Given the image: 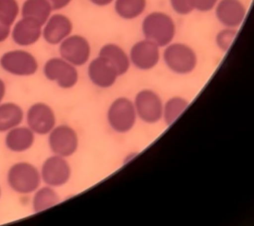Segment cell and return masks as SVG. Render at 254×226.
Instances as JSON below:
<instances>
[{"label":"cell","instance_id":"cell-1","mask_svg":"<svg viewBox=\"0 0 254 226\" xmlns=\"http://www.w3.org/2000/svg\"><path fill=\"white\" fill-rule=\"evenodd\" d=\"M142 28L145 39L160 48L170 44L176 32L174 19L161 11H154L147 15L143 20Z\"/></svg>","mask_w":254,"mask_h":226},{"label":"cell","instance_id":"cell-2","mask_svg":"<svg viewBox=\"0 0 254 226\" xmlns=\"http://www.w3.org/2000/svg\"><path fill=\"white\" fill-rule=\"evenodd\" d=\"M7 179L10 188L20 194L35 192L42 181L41 172L27 162H19L11 166L8 170Z\"/></svg>","mask_w":254,"mask_h":226},{"label":"cell","instance_id":"cell-3","mask_svg":"<svg viewBox=\"0 0 254 226\" xmlns=\"http://www.w3.org/2000/svg\"><path fill=\"white\" fill-rule=\"evenodd\" d=\"M163 57L168 68L179 75L191 73L197 65L196 53L184 43H174L167 45Z\"/></svg>","mask_w":254,"mask_h":226},{"label":"cell","instance_id":"cell-4","mask_svg":"<svg viewBox=\"0 0 254 226\" xmlns=\"http://www.w3.org/2000/svg\"><path fill=\"white\" fill-rule=\"evenodd\" d=\"M0 65L6 72L19 76H31L39 69L35 57L23 50L5 53L0 59Z\"/></svg>","mask_w":254,"mask_h":226},{"label":"cell","instance_id":"cell-5","mask_svg":"<svg viewBox=\"0 0 254 226\" xmlns=\"http://www.w3.org/2000/svg\"><path fill=\"white\" fill-rule=\"evenodd\" d=\"M44 74L48 80L57 82L63 89L73 88L79 79L75 66L63 58H52L44 66Z\"/></svg>","mask_w":254,"mask_h":226},{"label":"cell","instance_id":"cell-6","mask_svg":"<svg viewBox=\"0 0 254 226\" xmlns=\"http://www.w3.org/2000/svg\"><path fill=\"white\" fill-rule=\"evenodd\" d=\"M136 111L128 99H117L109 109L108 122L111 128L119 133L130 131L136 122Z\"/></svg>","mask_w":254,"mask_h":226},{"label":"cell","instance_id":"cell-7","mask_svg":"<svg viewBox=\"0 0 254 226\" xmlns=\"http://www.w3.org/2000/svg\"><path fill=\"white\" fill-rule=\"evenodd\" d=\"M49 144L54 154L69 157L73 155L78 148V136L70 126L61 125L55 126L50 132Z\"/></svg>","mask_w":254,"mask_h":226},{"label":"cell","instance_id":"cell-8","mask_svg":"<svg viewBox=\"0 0 254 226\" xmlns=\"http://www.w3.org/2000/svg\"><path fill=\"white\" fill-rule=\"evenodd\" d=\"M70 165L65 158L56 155L50 156L42 166L41 179L51 187H60L64 185L70 178Z\"/></svg>","mask_w":254,"mask_h":226},{"label":"cell","instance_id":"cell-9","mask_svg":"<svg viewBox=\"0 0 254 226\" xmlns=\"http://www.w3.org/2000/svg\"><path fill=\"white\" fill-rule=\"evenodd\" d=\"M60 54L62 58L73 66H83L90 57V45L85 37L78 35H71L62 41Z\"/></svg>","mask_w":254,"mask_h":226},{"label":"cell","instance_id":"cell-10","mask_svg":"<svg viewBox=\"0 0 254 226\" xmlns=\"http://www.w3.org/2000/svg\"><path fill=\"white\" fill-rule=\"evenodd\" d=\"M27 126L35 134L47 135L55 128V112L49 105L38 102L32 105L26 116Z\"/></svg>","mask_w":254,"mask_h":226},{"label":"cell","instance_id":"cell-11","mask_svg":"<svg viewBox=\"0 0 254 226\" xmlns=\"http://www.w3.org/2000/svg\"><path fill=\"white\" fill-rule=\"evenodd\" d=\"M129 58L137 69L142 71L150 70L154 68L160 61V47L145 39L133 45Z\"/></svg>","mask_w":254,"mask_h":226},{"label":"cell","instance_id":"cell-12","mask_svg":"<svg viewBox=\"0 0 254 226\" xmlns=\"http://www.w3.org/2000/svg\"><path fill=\"white\" fill-rule=\"evenodd\" d=\"M215 13L224 27L236 29L243 23L246 9L240 0H220L216 5Z\"/></svg>","mask_w":254,"mask_h":226},{"label":"cell","instance_id":"cell-13","mask_svg":"<svg viewBox=\"0 0 254 226\" xmlns=\"http://www.w3.org/2000/svg\"><path fill=\"white\" fill-rule=\"evenodd\" d=\"M135 109L140 118L146 122H156L162 116V104L160 97L151 90L141 91L137 94Z\"/></svg>","mask_w":254,"mask_h":226},{"label":"cell","instance_id":"cell-14","mask_svg":"<svg viewBox=\"0 0 254 226\" xmlns=\"http://www.w3.org/2000/svg\"><path fill=\"white\" fill-rule=\"evenodd\" d=\"M88 76L93 84L101 88L112 86L119 76L115 67L101 56L93 59L89 64Z\"/></svg>","mask_w":254,"mask_h":226},{"label":"cell","instance_id":"cell-15","mask_svg":"<svg viewBox=\"0 0 254 226\" xmlns=\"http://www.w3.org/2000/svg\"><path fill=\"white\" fill-rule=\"evenodd\" d=\"M45 24L43 38L50 45L59 44L70 35L73 29L70 19L63 14L53 15Z\"/></svg>","mask_w":254,"mask_h":226},{"label":"cell","instance_id":"cell-16","mask_svg":"<svg viewBox=\"0 0 254 226\" xmlns=\"http://www.w3.org/2000/svg\"><path fill=\"white\" fill-rule=\"evenodd\" d=\"M42 26L35 19L23 17L16 23L12 31V38L16 44L27 47L35 44L42 35Z\"/></svg>","mask_w":254,"mask_h":226},{"label":"cell","instance_id":"cell-17","mask_svg":"<svg viewBox=\"0 0 254 226\" xmlns=\"http://www.w3.org/2000/svg\"><path fill=\"white\" fill-rule=\"evenodd\" d=\"M35 140V133L29 127L19 126L7 132L5 142L11 151L23 152L32 148Z\"/></svg>","mask_w":254,"mask_h":226},{"label":"cell","instance_id":"cell-18","mask_svg":"<svg viewBox=\"0 0 254 226\" xmlns=\"http://www.w3.org/2000/svg\"><path fill=\"white\" fill-rule=\"evenodd\" d=\"M99 56L106 59L116 69L119 76L125 75L130 68V58L121 47L114 43H109L101 47Z\"/></svg>","mask_w":254,"mask_h":226},{"label":"cell","instance_id":"cell-19","mask_svg":"<svg viewBox=\"0 0 254 226\" xmlns=\"http://www.w3.org/2000/svg\"><path fill=\"white\" fill-rule=\"evenodd\" d=\"M24 112L19 105L13 102L0 104V133L7 132L23 122Z\"/></svg>","mask_w":254,"mask_h":226},{"label":"cell","instance_id":"cell-20","mask_svg":"<svg viewBox=\"0 0 254 226\" xmlns=\"http://www.w3.org/2000/svg\"><path fill=\"white\" fill-rule=\"evenodd\" d=\"M53 8L48 0H26L22 6L23 17H29L45 25L49 19Z\"/></svg>","mask_w":254,"mask_h":226},{"label":"cell","instance_id":"cell-21","mask_svg":"<svg viewBox=\"0 0 254 226\" xmlns=\"http://www.w3.org/2000/svg\"><path fill=\"white\" fill-rule=\"evenodd\" d=\"M146 5V0H116L115 10L121 18L131 20L140 16Z\"/></svg>","mask_w":254,"mask_h":226},{"label":"cell","instance_id":"cell-22","mask_svg":"<svg viewBox=\"0 0 254 226\" xmlns=\"http://www.w3.org/2000/svg\"><path fill=\"white\" fill-rule=\"evenodd\" d=\"M35 192L33 199V207L34 211L37 213L45 211L59 204V194L51 186L47 185L39 188Z\"/></svg>","mask_w":254,"mask_h":226},{"label":"cell","instance_id":"cell-23","mask_svg":"<svg viewBox=\"0 0 254 226\" xmlns=\"http://www.w3.org/2000/svg\"><path fill=\"white\" fill-rule=\"evenodd\" d=\"M186 101L180 98H175L169 100L165 108V120L167 124L171 125L188 107Z\"/></svg>","mask_w":254,"mask_h":226},{"label":"cell","instance_id":"cell-24","mask_svg":"<svg viewBox=\"0 0 254 226\" xmlns=\"http://www.w3.org/2000/svg\"><path fill=\"white\" fill-rule=\"evenodd\" d=\"M19 12L17 0H0V17L13 25Z\"/></svg>","mask_w":254,"mask_h":226},{"label":"cell","instance_id":"cell-25","mask_svg":"<svg viewBox=\"0 0 254 226\" xmlns=\"http://www.w3.org/2000/svg\"><path fill=\"white\" fill-rule=\"evenodd\" d=\"M237 31L236 29L228 28L222 29L216 36V43L220 50L226 52L230 48L235 39Z\"/></svg>","mask_w":254,"mask_h":226},{"label":"cell","instance_id":"cell-26","mask_svg":"<svg viewBox=\"0 0 254 226\" xmlns=\"http://www.w3.org/2000/svg\"><path fill=\"white\" fill-rule=\"evenodd\" d=\"M172 9L179 15L190 14L194 10L193 0H170Z\"/></svg>","mask_w":254,"mask_h":226},{"label":"cell","instance_id":"cell-27","mask_svg":"<svg viewBox=\"0 0 254 226\" xmlns=\"http://www.w3.org/2000/svg\"><path fill=\"white\" fill-rule=\"evenodd\" d=\"M219 0H193L194 8L200 12H208L216 7Z\"/></svg>","mask_w":254,"mask_h":226},{"label":"cell","instance_id":"cell-28","mask_svg":"<svg viewBox=\"0 0 254 226\" xmlns=\"http://www.w3.org/2000/svg\"><path fill=\"white\" fill-rule=\"evenodd\" d=\"M11 26L0 17V43L3 42L8 38L11 31Z\"/></svg>","mask_w":254,"mask_h":226},{"label":"cell","instance_id":"cell-29","mask_svg":"<svg viewBox=\"0 0 254 226\" xmlns=\"http://www.w3.org/2000/svg\"><path fill=\"white\" fill-rule=\"evenodd\" d=\"M51 3L53 10H60L64 8L72 0H48Z\"/></svg>","mask_w":254,"mask_h":226},{"label":"cell","instance_id":"cell-30","mask_svg":"<svg viewBox=\"0 0 254 226\" xmlns=\"http://www.w3.org/2000/svg\"><path fill=\"white\" fill-rule=\"evenodd\" d=\"M89 1L97 6L105 7L111 4L114 0H89Z\"/></svg>","mask_w":254,"mask_h":226},{"label":"cell","instance_id":"cell-31","mask_svg":"<svg viewBox=\"0 0 254 226\" xmlns=\"http://www.w3.org/2000/svg\"><path fill=\"white\" fill-rule=\"evenodd\" d=\"M6 92V86L5 82L0 78V104H1L2 100L5 96Z\"/></svg>","mask_w":254,"mask_h":226},{"label":"cell","instance_id":"cell-32","mask_svg":"<svg viewBox=\"0 0 254 226\" xmlns=\"http://www.w3.org/2000/svg\"><path fill=\"white\" fill-rule=\"evenodd\" d=\"M1 187H0V198H1Z\"/></svg>","mask_w":254,"mask_h":226}]
</instances>
